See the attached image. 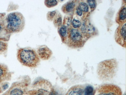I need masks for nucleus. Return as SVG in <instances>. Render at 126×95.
<instances>
[{
  "label": "nucleus",
  "mask_w": 126,
  "mask_h": 95,
  "mask_svg": "<svg viewBox=\"0 0 126 95\" xmlns=\"http://www.w3.org/2000/svg\"><path fill=\"white\" fill-rule=\"evenodd\" d=\"M95 91L93 87L91 85L86 86L84 89V95H94Z\"/></svg>",
  "instance_id": "412c9836"
},
{
  "label": "nucleus",
  "mask_w": 126,
  "mask_h": 95,
  "mask_svg": "<svg viewBox=\"0 0 126 95\" xmlns=\"http://www.w3.org/2000/svg\"><path fill=\"white\" fill-rule=\"evenodd\" d=\"M2 88H1V87H0V94L1 93H2Z\"/></svg>",
  "instance_id": "393cba45"
},
{
  "label": "nucleus",
  "mask_w": 126,
  "mask_h": 95,
  "mask_svg": "<svg viewBox=\"0 0 126 95\" xmlns=\"http://www.w3.org/2000/svg\"><path fill=\"white\" fill-rule=\"evenodd\" d=\"M57 12L58 11L56 10L48 12L47 14V20L49 21H53L54 18L56 17Z\"/></svg>",
  "instance_id": "5701e85b"
},
{
  "label": "nucleus",
  "mask_w": 126,
  "mask_h": 95,
  "mask_svg": "<svg viewBox=\"0 0 126 95\" xmlns=\"http://www.w3.org/2000/svg\"><path fill=\"white\" fill-rule=\"evenodd\" d=\"M87 39L82 34L80 29L69 27L68 29V38L66 43L71 48H79L84 46Z\"/></svg>",
  "instance_id": "20e7f679"
},
{
  "label": "nucleus",
  "mask_w": 126,
  "mask_h": 95,
  "mask_svg": "<svg viewBox=\"0 0 126 95\" xmlns=\"http://www.w3.org/2000/svg\"><path fill=\"white\" fill-rule=\"evenodd\" d=\"M24 80L16 83L13 85L9 91L10 95H23L25 92L27 87L29 86V81Z\"/></svg>",
  "instance_id": "0eeeda50"
},
{
  "label": "nucleus",
  "mask_w": 126,
  "mask_h": 95,
  "mask_svg": "<svg viewBox=\"0 0 126 95\" xmlns=\"http://www.w3.org/2000/svg\"><path fill=\"white\" fill-rule=\"evenodd\" d=\"M77 4L83 13L84 20H85L89 16L90 13L89 7L88 4L84 1L81 0L80 2H78Z\"/></svg>",
  "instance_id": "dca6fc26"
},
{
  "label": "nucleus",
  "mask_w": 126,
  "mask_h": 95,
  "mask_svg": "<svg viewBox=\"0 0 126 95\" xmlns=\"http://www.w3.org/2000/svg\"><path fill=\"white\" fill-rule=\"evenodd\" d=\"M17 56L20 63L29 68L37 67L40 62V59L37 52L31 48H25L18 49Z\"/></svg>",
  "instance_id": "7ed1b4c3"
},
{
  "label": "nucleus",
  "mask_w": 126,
  "mask_h": 95,
  "mask_svg": "<svg viewBox=\"0 0 126 95\" xmlns=\"http://www.w3.org/2000/svg\"><path fill=\"white\" fill-rule=\"evenodd\" d=\"M2 22L5 28L10 34L21 32L25 25V17L21 13L17 11L8 14Z\"/></svg>",
  "instance_id": "f257e3e1"
},
{
  "label": "nucleus",
  "mask_w": 126,
  "mask_h": 95,
  "mask_svg": "<svg viewBox=\"0 0 126 95\" xmlns=\"http://www.w3.org/2000/svg\"><path fill=\"white\" fill-rule=\"evenodd\" d=\"M84 88L81 85H76L69 89L66 95H84Z\"/></svg>",
  "instance_id": "2eb2a0df"
},
{
  "label": "nucleus",
  "mask_w": 126,
  "mask_h": 95,
  "mask_svg": "<svg viewBox=\"0 0 126 95\" xmlns=\"http://www.w3.org/2000/svg\"><path fill=\"white\" fill-rule=\"evenodd\" d=\"M81 27V28L79 29L84 36L87 39L91 38L95 32V30H94V27L92 26L91 23L87 24V22H85L82 24Z\"/></svg>",
  "instance_id": "1a4fd4ad"
},
{
  "label": "nucleus",
  "mask_w": 126,
  "mask_h": 95,
  "mask_svg": "<svg viewBox=\"0 0 126 95\" xmlns=\"http://www.w3.org/2000/svg\"><path fill=\"white\" fill-rule=\"evenodd\" d=\"M82 24V22L81 21V20L77 17L74 18L71 20V27L75 29H79L80 28Z\"/></svg>",
  "instance_id": "a211bd4d"
},
{
  "label": "nucleus",
  "mask_w": 126,
  "mask_h": 95,
  "mask_svg": "<svg viewBox=\"0 0 126 95\" xmlns=\"http://www.w3.org/2000/svg\"><path fill=\"white\" fill-rule=\"evenodd\" d=\"M87 3L88 4L91 12L94 11L97 6V2L95 0H87Z\"/></svg>",
  "instance_id": "4be33fe9"
},
{
  "label": "nucleus",
  "mask_w": 126,
  "mask_h": 95,
  "mask_svg": "<svg viewBox=\"0 0 126 95\" xmlns=\"http://www.w3.org/2000/svg\"><path fill=\"white\" fill-rule=\"evenodd\" d=\"M77 0H71L67 2L61 7V10L65 14H70L74 13L77 6Z\"/></svg>",
  "instance_id": "9b49d317"
},
{
  "label": "nucleus",
  "mask_w": 126,
  "mask_h": 95,
  "mask_svg": "<svg viewBox=\"0 0 126 95\" xmlns=\"http://www.w3.org/2000/svg\"><path fill=\"white\" fill-rule=\"evenodd\" d=\"M11 78V74L6 66L0 64V83Z\"/></svg>",
  "instance_id": "f8f14e48"
},
{
  "label": "nucleus",
  "mask_w": 126,
  "mask_h": 95,
  "mask_svg": "<svg viewBox=\"0 0 126 95\" xmlns=\"http://www.w3.org/2000/svg\"><path fill=\"white\" fill-rule=\"evenodd\" d=\"M37 53L40 59L44 60L50 59L52 55L51 49L46 45L40 46L37 49Z\"/></svg>",
  "instance_id": "6e6552de"
},
{
  "label": "nucleus",
  "mask_w": 126,
  "mask_h": 95,
  "mask_svg": "<svg viewBox=\"0 0 126 95\" xmlns=\"http://www.w3.org/2000/svg\"><path fill=\"white\" fill-rule=\"evenodd\" d=\"M53 22L54 25L56 27L58 28L62 25L63 24L62 16L60 13L57 12Z\"/></svg>",
  "instance_id": "f3484780"
},
{
  "label": "nucleus",
  "mask_w": 126,
  "mask_h": 95,
  "mask_svg": "<svg viewBox=\"0 0 126 95\" xmlns=\"http://www.w3.org/2000/svg\"><path fill=\"white\" fill-rule=\"evenodd\" d=\"M116 22L120 25L126 22V4L123 5L117 13L116 18Z\"/></svg>",
  "instance_id": "9d476101"
},
{
  "label": "nucleus",
  "mask_w": 126,
  "mask_h": 95,
  "mask_svg": "<svg viewBox=\"0 0 126 95\" xmlns=\"http://www.w3.org/2000/svg\"><path fill=\"white\" fill-rule=\"evenodd\" d=\"M59 1L57 0H46L44 1L45 6L48 8H51L57 6Z\"/></svg>",
  "instance_id": "6ab92c4d"
},
{
  "label": "nucleus",
  "mask_w": 126,
  "mask_h": 95,
  "mask_svg": "<svg viewBox=\"0 0 126 95\" xmlns=\"http://www.w3.org/2000/svg\"><path fill=\"white\" fill-rule=\"evenodd\" d=\"M9 85L7 83H5V84H3L2 86V89L5 90L7 89Z\"/></svg>",
  "instance_id": "b1692460"
},
{
  "label": "nucleus",
  "mask_w": 126,
  "mask_h": 95,
  "mask_svg": "<svg viewBox=\"0 0 126 95\" xmlns=\"http://www.w3.org/2000/svg\"><path fill=\"white\" fill-rule=\"evenodd\" d=\"M97 95H122V90L116 85L105 84L97 90Z\"/></svg>",
  "instance_id": "39448f33"
},
{
  "label": "nucleus",
  "mask_w": 126,
  "mask_h": 95,
  "mask_svg": "<svg viewBox=\"0 0 126 95\" xmlns=\"http://www.w3.org/2000/svg\"><path fill=\"white\" fill-rule=\"evenodd\" d=\"M126 23L118 27L115 31L114 38L116 42L123 47H126Z\"/></svg>",
  "instance_id": "423d86ee"
},
{
  "label": "nucleus",
  "mask_w": 126,
  "mask_h": 95,
  "mask_svg": "<svg viewBox=\"0 0 126 95\" xmlns=\"http://www.w3.org/2000/svg\"><path fill=\"white\" fill-rule=\"evenodd\" d=\"M69 27L65 24H62V25L58 28V32L60 37L63 43L66 44L68 38V29Z\"/></svg>",
  "instance_id": "ddd939ff"
},
{
  "label": "nucleus",
  "mask_w": 126,
  "mask_h": 95,
  "mask_svg": "<svg viewBox=\"0 0 126 95\" xmlns=\"http://www.w3.org/2000/svg\"><path fill=\"white\" fill-rule=\"evenodd\" d=\"M118 67V62L115 59L104 60L99 63L98 65V76L102 80H110L116 74Z\"/></svg>",
  "instance_id": "f03ea898"
},
{
  "label": "nucleus",
  "mask_w": 126,
  "mask_h": 95,
  "mask_svg": "<svg viewBox=\"0 0 126 95\" xmlns=\"http://www.w3.org/2000/svg\"><path fill=\"white\" fill-rule=\"evenodd\" d=\"M8 46L6 42L0 41V54L4 53L7 51Z\"/></svg>",
  "instance_id": "aec40b11"
},
{
  "label": "nucleus",
  "mask_w": 126,
  "mask_h": 95,
  "mask_svg": "<svg viewBox=\"0 0 126 95\" xmlns=\"http://www.w3.org/2000/svg\"><path fill=\"white\" fill-rule=\"evenodd\" d=\"M11 35L5 28L2 20H0V41L5 42L9 41Z\"/></svg>",
  "instance_id": "4468645a"
}]
</instances>
